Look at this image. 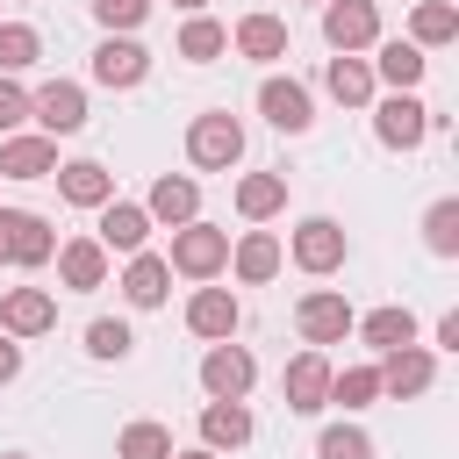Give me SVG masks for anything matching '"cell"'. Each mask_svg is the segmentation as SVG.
I'll return each mask as SVG.
<instances>
[{
	"label": "cell",
	"mask_w": 459,
	"mask_h": 459,
	"mask_svg": "<svg viewBox=\"0 0 459 459\" xmlns=\"http://www.w3.org/2000/svg\"><path fill=\"white\" fill-rule=\"evenodd\" d=\"M186 158H194L201 172H230V165L244 158V122H237L230 108L194 115V122H186Z\"/></svg>",
	"instance_id": "6da1fadb"
},
{
	"label": "cell",
	"mask_w": 459,
	"mask_h": 459,
	"mask_svg": "<svg viewBox=\"0 0 459 459\" xmlns=\"http://www.w3.org/2000/svg\"><path fill=\"white\" fill-rule=\"evenodd\" d=\"M172 273H186V280H215L222 265H230V230H215V222H179L172 230V258H165Z\"/></svg>",
	"instance_id": "7a4b0ae2"
},
{
	"label": "cell",
	"mask_w": 459,
	"mask_h": 459,
	"mask_svg": "<svg viewBox=\"0 0 459 459\" xmlns=\"http://www.w3.org/2000/svg\"><path fill=\"white\" fill-rule=\"evenodd\" d=\"M29 122L57 143V136H79L86 129V86L79 79H50V86H36L29 93Z\"/></svg>",
	"instance_id": "3957f363"
},
{
	"label": "cell",
	"mask_w": 459,
	"mask_h": 459,
	"mask_svg": "<svg viewBox=\"0 0 459 459\" xmlns=\"http://www.w3.org/2000/svg\"><path fill=\"white\" fill-rule=\"evenodd\" d=\"M323 36L337 57H359L380 43V7L373 0H323Z\"/></svg>",
	"instance_id": "277c9868"
},
{
	"label": "cell",
	"mask_w": 459,
	"mask_h": 459,
	"mask_svg": "<svg viewBox=\"0 0 459 459\" xmlns=\"http://www.w3.org/2000/svg\"><path fill=\"white\" fill-rule=\"evenodd\" d=\"M373 136H380L387 151H416V143L430 136V108H423L416 93H387V100H373Z\"/></svg>",
	"instance_id": "5b68a950"
},
{
	"label": "cell",
	"mask_w": 459,
	"mask_h": 459,
	"mask_svg": "<svg viewBox=\"0 0 459 459\" xmlns=\"http://www.w3.org/2000/svg\"><path fill=\"white\" fill-rule=\"evenodd\" d=\"M287 251H294V265H301V273H337V265H344V251H351V237H344V222H337V215H308V222L294 230V244H287Z\"/></svg>",
	"instance_id": "8992f818"
},
{
	"label": "cell",
	"mask_w": 459,
	"mask_h": 459,
	"mask_svg": "<svg viewBox=\"0 0 459 459\" xmlns=\"http://www.w3.org/2000/svg\"><path fill=\"white\" fill-rule=\"evenodd\" d=\"M294 323H301V337H308V351H323V344H344L351 337V301L344 294H330V287H316V294H301V308H294Z\"/></svg>",
	"instance_id": "52a82bcc"
},
{
	"label": "cell",
	"mask_w": 459,
	"mask_h": 459,
	"mask_svg": "<svg viewBox=\"0 0 459 459\" xmlns=\"http://www.w3.org/2000/svg\"><path fill=\"white\" fill-rule=\"evenodd\" d=\"M251 380H258V359H251L244 344H208V359H201V387H208V402H244Z\"/></svg>",
	"instance_id": "ba28073f"
},
{
	"label": "cell",
	"mask_w": 459,
	"mask_h": 459,
	"mask_svg": "<svg viewBox=\"0 0 459 459\" xmlns=\"http://www.w3.org/2000/svg\"><path fill=\"white\" fill-rule=\"evenodd\" d=\"M380 394H394V402H416V394H430V380H437V359L423 351V344H394V351H380Z\"/></svg>",
	"instance_id": "9c48e42d"
},
{
	"label": "cell",
	"mask_w": 459,
	"mask_h": 459,
	"mask_svg": "<svg viewBox=\"0 0 459 459\" xmlns=\"http://www.w3.org/2000/svg\"><path fill=\"white\" fill-rule=\"evenodd\" d=\"M330 359L323 351H294L287 359V373H280V394H287V409L294 416H316V409H330Z\"/></svg>",
	"instance_id": "30bf717a"
},
{
	"label": "cell",
	"mask_w": 459,
	"mask_h": 459,
	"mask_svg": "<svg viewBox=\"0 0 459 459\" xmlns=\"http://www.w3.org/2000/svg\"><path fill=\"white\" fill-rule=\"evenodd\" d=\"M57 330V294L50 287H7L0 294V337H43Z\"/></svg>",
	"instance_id": "8fae6325"
},
{
	"label": "cell",
	"mask_w": 459,
	"mask_h": 459,
	"mask_svg": "<svg viewBox=\"0 0 459 459\" xmlns=\"http://www.w3.org/2000/svg\"><path fill=\"white\" fill-rule=\"evenodd\" d=\"M93 79H100L108 93H129V86L151 79V50H143L136 36H108V43L93 50Z\"/></svg>",
	"instance_id": "7c38bea8"
},
{
	"label": "cell",
	"mask_w": 459,
	"mask_h": 459,
	"mask_svg": "<svg viewBox=\"0 0 459 459\" xmlns=\"http://www.w3.org/2000/svg\"><path fill=\"white\" fill-rule=\"evenodd\" d=\"M258 115L273 122V129H287V136H301L308 122H316V100H308V86L301 79H258Z\"/></svg>",
	"instance_id": "4fadbf2b"
},
{
	"label": "cell",
	"mask_w": 459,
	"mask_h": 459,
	"mask_svg": "<svg viewBox=\"0 0 459 459\" xmlns=\"http://www.w3.org/2000/svg\"><path fill=\"white\" fill-rule=\"evenodd\" d=\"M0 230H7V265H50L57 258V230L29 208H0Z\"/></svg>",
	"instance_id": "5bb4252c"
},
{
	"label": "cell",
	"mask_w": 459,
	"mask_h": 459,
	"mask_svg": "<svg viewBox=\"0 0 459 459\" xmlns=\"http://www.w3.org/2000/svg\"><path fill=\"white\" fill-rule=\"evenodd\" d=\"M143 237H151V215H143L136 201H108V208H100V222H93V244H100L108 258H115V251H122V258H136V251H143Z\"/></svg>",
	"instance_id": "9a60e30c"
},
{
	"label": "cell",
	"mask_w": 459,
	"mask_h": 459,
	"mask_svg": "<svg viewBox=\"0 0 459 459\" xmlns=\"http://www.w3.org/2000/svg\"><path fill=\"white\" fill-rule=\"evenodd\" d=\"M237 323H244V308H237V294H230V287H201V294L186 301V330H194V337H208V344H230V337H237Z\"/></svg>",
	"instance_id": "2e32d148"
},
{
	"label": "cell",
	"mask_w": 459,
	"mask_h": 459,
	"mask_svg": "<svg viewBox=\"0 0 459 459\" xmlns=\"http://www.w3.org/2000/svg\"><path fill=\"white\" fill-rule=\"evenodd\" d=\"M366 65H373V79H387L394 93H416V86H423V72H430V57H423L416 43H402V36H380Z\"/></svg>",
	"instance_id": "e0dca14e"
},
{
	"label": "cell",
	"mask_w": 459,
	"mask_h": 459,
	"mask_svg": "<svg viewBox=\"0 0 459 459\" xmlns=\"http://www.w3.org/2000/svg\"><path fill=\"white\" fill-rule=\"evenodd\" d=\"M57 172V143L36 129V136H0V179H50Z\"/></svg>",
	"instance_id": "ac0fdd59"
},
{
	"label": "cell",
	"mask_w": 459,
	"mask_h": 459,
	"mask_svg": "<svg viewBox=\"0 0 459 459\" xmlns=\"http://www.w3.org/2000/svg\"><path fill=\"white\" fill-rule=\"evenodd\" d=\"M57 194L72 208H108L115 201V172L100 158H72V165H57Z\"/></svg>",
	"instance_id": "d6986e66"
},
{
	"label": "cell",
	"mask_w": 459,
	"mask_h": 459,
	"mask_svg": "<svg viewBox=\"0 0 459 459\" xmlns=\"http://www.w3.org/2000/svg\"><path fill=\"white\" fill-rule=\"evenodd\" d=\"M143 215H151V222H165V230H179V222H194V215H201V186H194L186 172H165V179H151Z\"/></svg>",
	"instance_id": "ffe728a7"
},
{
	"label": "cell",
	"mask_w": 459,
	"mask_h": 459,
	"mask_svg": "<svg viewBox=\"0 0 459 459\" xmlns=\"http://www.w3.org/2000/svg\"><path fill=\"white\" fill-rule=\"evenodd\" d=\"M230 265H237V280H244V287H265V280L287 265V251H280V237H273V230H244V237L230 244Z\"/></svg>",
	"instance_id": "44dd1931"
},
{
	"label": "cell",
	"mask_w": 459,
	"mask_h": 459,
	"mask_svg": "<svg viewBox=\"0 0 459 459\" xmlns=\"http://www.w3.org/2000/svg\"><path fill=\"white\" fill-rule=\"evenodd\" d=\"M57 280H65L72 294L108 287V251H100L93 237H65V244H57Z\"/></svg>",
	"instance_id": "7402d4cb"
},
{
	"label": "cell",
	"mask_w": 459,
	"mask_h": 459,
	"mask_svg": "<svg viewBox=\"0 0 459 459\" xmlns=\"http://www.w3.org/2000/svg\"><path fill=\"white\" fill-rule=\"evenodd\" d=\"M323 86H330V100H344V108H373V93H380V79H373L366 57H330V65H323Z\"/></svg>",
	"instance_id": "603a6c76"
},
{
	"label": "cell",
	"mask_w": 459,
	"mask_h": 459,
	"mask_svg": "<svg viewBox=\"0 0 459 459\" xmlns=\"http://www.w3.org/2000/svg\"><path fill=\"white\" fill-rule=\"evenodd\" d=\"M122 294H129V308H158V301L172 294V265H165L158 251H136L129 273H122Z\"/></svg>",
	"instance_id": "cb8c5ba5"
},
{
	"label": "cell",
	"mask_w": 459,
	"mask_h": 459,
	"mask_svg": "<svg viewBox=\"0 0 459 459\" xmlns=\"http://www.w3.org/2000/svg\"><path fill=\"white\" fill-rule=\"evenodd\" d=\"M201 445H208V452L251 445V409H244V402H208V409H201Z\"/></svg>",
	"instance_id": "d4e9b609"
},
{
	"label": "cell",
	"mask_w": 459,
	"mask_h": 459,
	"mask_svg": "<svg viewBox=\"0 0 459 459\" xmlns=\"http://www.w3.org/2000/svg\"><path fill=\"white\" fill-rule=\"evenodd\" d=\"M280 208H287V172H244L237 179V215L244 222H265Z\"/></svg>",
	"instance_id": "484cf974"
},
{
	"label": "cell",
	"mask_w": 459,
	"mask_h": 459,
	"mask_svg": "<svg viewBox=\"0 0 459 459\" xmlns=\"http://www.w3.org/2000/svg\"><path fill=\"white\" fill-rule=\"evenodd\" d=\"M230 43H237L244 57H258V65H273V57H287V22H280V14H244Z\"/></svg>",
	"instance_id": "4316f807"
},
{
	"label": "cell",
	"mask_w": 459,
	"mask_h": 459,
	"mask_svg": "<svg viewBox=\"0 0 459 459\" xmlns=\"http://www.w3.org/2000/svg\"><path fill=\"white\" fill-rule=\"evenodd\" d=\"M351 330H359V337H366L373 351H394V344H416V308H394V301H387V308L359 316Z\"/></svg>",
	"instance_id": "83f0119b"
},
{
	"label": "cell",
	"mask_w": 459,
	"mask_h": 459,
	"mask_svg": "<svg viewBox=\"0 0 459 459\" xmlns=\"http://www.w3.org/2000/svg\"><path fill=\"white\" fill-rule=\"evenodd\" d=\"M452 36H459V7H452V0H416L409 43H416V50H437V43H452Z\"/></svg>",
	"instance_id": "f1b7e54d"
},
{
	"label": "cell",
	"mask_w": 459,
	"mask_h": 459,
	"mask_svg": "<svg viewBox=\"0 0 459 459\" xmlns=\"http://www.w3.org/2000/svg\"><path fill=\"white\" fill-rule=\"evenodd\" d=\"M230 50V29L215 22V14H186V29H179V57L186 65H208V57H222Z\"/></svg>",
	"instance_id": "f546056e"
},
{
	"label": "cell",
	"mask_w": 459,
	"mask_h": 459,
	"mask_svg": "<svg viewBox=\"0 0 459 459\" xmlns=\"http://www.w3.org/2000/svg\"><path fill=\"white\" fill-rule=\"evenodd\" d=\"M115 459H172V430H165V423H151V416H136V423H122Z\"/></svg>",
	"instance_id": "4dcf8cb0"
},
{
	"label": "cell",
	"mask_w": 459,
	"mask_h": 459,
	"mask_svg": "<svg viewBox=\"0 0 459 459\" xmlns=\"http://www.w3.org/2000/svg\"><path fill=\"white\" fill-rule=\"evenodd\" d=\"M43 57V36L29 29V22H0V79H14V72H29Z\"/></svg>",
	"instance_id": "1f68e13d"
},
{
	"label": "cell",
	"mask_w": 459,
	"mask_h": 459,
	"mask_svg": "<svg viewBox=\"0 0 459 459\" xmlns=\"http://www.w3.org/2000/svg\"><path fill=\"white\" fill-rule=\"evenodd\" d=\"M423 244H430L437 258H459V201H452V194L430 201V215H423Z\"/></svg>",
	"instance_id": "d6a6232c"
},
{
	"label": "cell",
	"mask_w": 459,
	"mask_h": 459,
	"mask_svg": "<svg viewBox=\"0 0 459 459\" xmlns=\"http://www.w3.org/2000/svg\"><path fill=\"white\" fill-rule=\"evenodd\" d=\"M86 351H93V359H115V366H122V359L136 351V330H129L122 316H100V323H86Z\"/></svg>",
	"instance_id": "836d02e7"
},
{
	"label": "cell",
	"mask_w": 459,
	"mask_h": 459,
	"mask_svg": "<svg viewBox=\"0 0 459 459\" xmlns=\"http://www.w3.org/2000/svg\"><path fill=\"white\" fill-rule=\"evenodd\" d=\"M330 402H337V409H366V402H380V373H373V366H344V373H330Z\"/></svg>",
	"instance_id": "e575fe53"
},
{
	"label": "cell",
	"mask_w": 459,
	"mask_h": 459,
	"mask_svg": "<svg viewBox=\"0 0 459 459\" xmlns=\"http://www.w3.org/2000/svg\"><path fill=\"white\" fill-rule=\"evenodd\" d=\"M316 459H373V437H366L359 423H330V430L316 437Z\"/></svg>",
	"instance_id": "d590c367"
},
{
	"label": "cell",
	"mask_w": 459,
	"mask_h": 459,
	"mask_svg": "<svg viewBox=\"0 0 459 459\" xmlns=\"http://www.w3.org/2000/svg\"><path fill=\"white\" fill-rule=\"evenodd\" d=\"M143 14H151V0H93V22H100L108 36H129V29H143Z\"/></svg>",
	"instance_id": "8d00e7d4"
},
{
	"label": "cell",
	"mask_w": 459,
	"mask_h": 459,
	"mask_svg": "<svg viewBox=\"0 0 459 459\" xmlns=\"http://www.w3.org/2000/svg\"><path fill=\"white\" fill-rule=\"evenodd\" d=\"M22 122H29V93H22L14 79H0V136H14Z\"/></svg>",
	"instance_id": "74e56055"
},
{
	"label": "cell",
	"mask_w": 459,
	"mask_h": 459,
	"mask_svg": "<svg viewBox=\"0 0 459 459\" xmlns=\"http://www.w3.org/2000/svg\"><path fill=\"white\" fill-rule=\"evenodd\" d=\"M14 373H22V344H14V337H0V387H7Z\"/></svg>",
	"instance_id": "f35d334b"
},
{
	"label": "cell",
	"mask_w": 459,
	"mask_h": 459,
	"mask_svg": "<svg viewBox=\"0 0 459 459\" xmlns=\"http://www.w3.org/2000/svg\"><path fill=\"white\" fill-rule=\"evenodd\" d=\"M437 351H459V308H452V316H437Z\"/></svg>",
	"instance_id": "ab89813d"
},
{
	"label": "cell",
	"mask_w": 459,
	"mask_h": 459,
	"mask_svg": "<svg viewBox=\"0 0 459 459\" xmlns=\"http://www.w3.org/2000/svg\"><path fill=\"white\" fill-rule=\"evenodd\" d=\"M172 459H222V452H208V445H194V452H172Z\"/></svg>",
	"instance_id": "60d3db41"
},
{
	"label": "cell",
	"mask_w": 459,
	"mask_h": 459,
	"mask_svg": "<svg viewBox=\"0 0 459 459\" xmlns=\"http://www.w3.org/2000/svg\"><path fill=\"white\" fill-rule=\"evenodd\" d=\"M172 7H186V14H201V7H208V0H172Z\"/></svg>",
	"instance_id": "b9f144b4"
},
{
	"label": "cell",
	"mask_w": 459,
	"mask_h": 459,
	"mask_svg": "<svg viewBox=\"0 0 459 459\" xmlns=\"http://www.w3.org/2000/svg\"><path fill=\"white\" fill-rule=\"evenodd\" d=\"M7 459H22V452H7Z\"/></svg>",
	"instance_id": "7bdbcfd3"
}]
</instances>
